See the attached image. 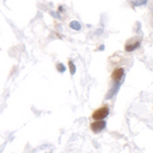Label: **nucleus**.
I'll use <instances>...</instances> for the list:
<instances>
[{
  "label": "nucleus",
  "mask_w": 153,
  "mask_h": 153,
  "mask_svg": "<svg viewBox=\"0 0 153 153\" xmlns=\"http://www.w3.org/2000/svg\"><path fill=\"white\" fill-rule=\"evenodd\" d=\"M109 114V107L107 105L102 106L99 109L95 110L92 114V117L94 118L95 120H104L105 117H108Z\"/></svg>",
  "instance_id": "1"
},
{
  "label": "nucleus",
  "mask_w": 153,
  "mask_h": 153,
  "mask_svg": "<svg viewBox=\"0 0 153 153\" xmlns=\"http://www.w3.org/2000/svg\"><path fill=\"white\" fill-rule=\"evenodd\" d=\"M105 127H106V122L103 120H96L94 123H91V125H90L91 130L94 133H100L101 131H103L105 129Z\"/></svg>",
  "instance_id": "2"
},
{
  "label": "nucleus",
  "mask_w": 153,
  "mask_h": 153,
  "mask_svg": "<svg viewBox=\"0 0 153 153\" xmlns=\"http://www.w3.org/2000/svg\"><path fill=\"white\" fill-rule=\"evenodd\" d=\"M125 76V71L123 68H115L114 71H112L111 74V79L114 82H120L122 79L124 78Z\"/></svg>",
  "instance_id": "3"
},
{
  "label": "nucleus",
  "mask_w": 153,
  "mask_h": 153,
  "mask_svg": "<svg viewBox=\"0 0 153 153\" xmlns=\"http://www.w3.org/2000/svg\"><path fill=\"white\" fill-rule=\"evenodd\" d=\"M140 44H141L140 43V41H136L135 43H132V44L128 43L127 45H126V51H128V52H132V51H134L137 48L140 47Z\"/></svg>",
  "instance_id": "4"
},
{
  "label": "nucleus",
  "mask_w": 153,
  "mask_h": 153,
  "mask_svg": "<svg viewBox=\"0 0 153 153\" xmlns=\"http://www.w3.org/2000/svg\"><path fill=\"white\" fill-rule=\"evenodd\" d=\"M70 27L73 30H75V31H80V30H81V24L79 23V22H76V21L71 22Z\"/></svg>",
  "instance_id": "5"
},
{
  "label": "nucleus",
  "mask_w": 153,
  "mask_h": 153,
  "mask_svg": "<svg viewBox=\"0 0 153 153\" xmlns=\"http://www.w3.org/2000/svg\"><path fill=\"white\" fill-rule=\"evenodd\" d=\"M148 0H134L133 1V5L134 6H140V5H145L147 3Z\"/></svg>",
  "instance_id": "6"
},
{
  "label": "nucleus",
  "mask_w": 153,
  "mask_h": 153,
  "mask_svg": "<svg viewBox=\"0 0 153 153\" xmlns=\"http://www.w3.org/2000/svg\"><path fill=\"white\" fill-rule=\"evenodd\" d=\"M56 68H57V71L61 74L65 73V71H66V68L62 65V63H57V65H56Z\"/></svg>",
  "instance_id": "7"
},
{
  "label": "nucleus",
  "mask_w": 153,
  "mask_h": 153,
  "mask_svg": "<svg viewBox=\"0 0 153 153\" xmlns=\"http://www.w3.org/2000/svg\"><path fill=\"white\" fill-rule=\"evenodd\" d=\"M68 65H70L71 75H75V73H76V65H74V62H73L71 60L68 61Z\"/></svg>",
  "instance_id": "8"
},
{
  "label": "nucleus",
  "mask_w": 153,
  "mask_h": 153,
  "mask_svg": "<svg viewBox=\"0 0 153 153\" xmlns=\"http://www.w3.org/2000/svg\"><path fill=\"white\" fill-rule=\"evenodd\" d=\"M51 14L54 16V18H56V19H61V16L59 13H55V12H51Z\"/></svg>",
  "instance_id": "9"
},
{
  "label": "nucleus",
  "mask_w": 153,
  "mask_h": 153,
  "mask_svg": "<svg viewBox=\"0 0 153 153\" xmlns=\"http://www.w3.org/2000/svg\"><path fill=\"white\" fill-rule=\"evenodd\" d=\"M62 9H63V7H62V6H58V12H59V11H63Z\"/></svg>",
  "instance_id": "10"
},
{
  "label": "nucleus",
  "mask_w": 153,
  "mask_h": 153,
  "mask_svg": "<svg viewBox=\"0 0 153 153\" xmlns=\"http://www.w3.org/2000/svg\"><path fill=\"white\" fill-rule=\"evenodd\" d=\"M99 49H100V50H103V49H104V45H101Z\"/></svg>",
  "instance_id": "11"
}]
</instances>
